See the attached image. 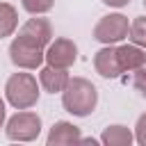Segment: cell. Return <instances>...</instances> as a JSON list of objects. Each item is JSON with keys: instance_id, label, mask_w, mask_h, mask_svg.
<instances>
[{"instance_id": "18", "label": "cell", "mask_w": 146, "mask_h": 146, "mask_svg": "<svg viewBox=\"0 0 146 146\" xmlns=\"http://www.w3.org/2000/svg\"><path fill=\"white\" fill-rule=\"evenodd\" d=\"M103 5H107V7H125V5H130V0H100Z\"/></svg>"}, {"instance_id": "6", "label": "cell", "mask_w": 146, "mask_h": 146, "mask_svg": "<svg viewBox=\"0 0 146 146\" xmlns=\"http://www.w3.org/2000/svg\"><path fill=\"white\" fill-rule=\"evenodd\" d=\"M78 59V46L66 39V36H57L48 43L46 48V62L50 66H57V68H71Z\"/></svg>"}, {"instance_id": "11", "label": "cell", "mask_w": 146, "mask_h": 146, "mask_svg": "<svg viewBox=\"0 0 146 146\" xmlns=\"http://www.w3.org/2000/svg\"><path fill=\"white\" fill-rule=\"evenodd\" d=\"M116 55H119V64L125 71H137L141 66H146V50L137 43H125V46H116Z\"/></svg>"}, {"instance_id": "3", "label": "cell", "mask_w": 146, "mask_h": 146, "mask_svg": "<svg viewBox=\"0 0 146 146\" xmlns=\"http://www.w3.org/2000/svg\"><path fill=\"white\" fill-rule=\"evenodd\" d=\"M9 59L14 66L25 68V71H36L41 68V64L46 62V48H41L39 43L16 34L14 41L9 43Z\"/></svg>"}, {"instance_id": "20", "label": "cell", "mask_w": 146, "mask_h": 146, "mask_svg": "<svg viewBox=\"0 0 146 146\" xmlns=\"http://www.w3.org/2000/svg\"><path fill=\"white\" fill-rule=\"evenodd\" d=\"M144 7H146V0H144Z\"/></svg>"}, {"instance_id": "4", "label": "cell", "mask_w": 146, "mask_h": 146, "mask_svg": "<svg viewBox=\"0 0 146 146\" xmlns=\"http://www.w3.org/2000/svg\"><path fill=\"white\" fill-rule=\"evenodd\" d=\"M5 135L11 141H34L41 135V116L36 112L21 110L7 121Z\"/></svg>"}, {"instance_id": "5", "label": "cell", "mask_w": 146, "mask_h": 146, "mask_svg": "<svg viewBox=\"0 0 146 146\" xmlns=\"http://www.w3.org/2000/svg\"><path fill=\"white\" fill-rule=\"evenodd\" d=\"M128 32H130V23H128V16L123 14H107L94 25V39L105 46H114L123 41Z\"/></svg>"}, {"instance_id": "12", "label": "cell", "mask_w": 146, "mask_h": 146, "mask_svg": "<svg viewBox=\"0 0 146 146\" xmlns=\"http://www.w3.org/2000/svg\"><path fill=\"white\" fill-rule=\"evenodd\" d=\"M132 141H135V135L130 132V128L119 125V123L107 125L100 135V144H105V146H130Z\"/></svg>"}, {"instance_id": "2", "label": "cell", "mask_w": 146, "mask_h": 146, "mask_svg": "<svg viewBox=\"0 0 146 146\" xmlns=\"http://www.w3.org/2000/svg\"><path fill=\"white\" fill-rule=\"evenodd\" d=\"M39 87L32 73H11L5 84V98L16 110H30L39 103Z\"/></svg>"}, {"instance_id": "19", "label": "cell", "mask_w": 146, "mask_h": 146, "mask_svg": "<svg viewBox=\"0 0 146 146\" xmlns=\"http://www.w3.org/2000/svg\"><path fill=\"white\" fill-rule=\"evenodd\" d=\"M5 119H7V110H5V100L0 98V128L5 125Z\"/></svg>"}, {"instance_id": "1", "label": "cell", "mask_w": 146, "mask_h": 146, "mask_svg": "<svg viewBox=\"0 0 146 146\" xmlns=\"http://www.w3.org/2000/svg\"><path fill=\"white\" fill-rule=\"evenodd\" d=\"M62 105L73 116H89L98 105V89L87 78H71L62 91Z\"/></svg>"}, {"instance_id": "13", "label": "cell", "mask_w": 146, "mask_h": 146, "mask_svg": "<svg viewBox=\"0 0 146 146\" xmlns=\"http://www.w3.org/2000/svg\"><path fill=\"white\" fill-rule=\"evenodd\" d=\"M18 27V11L9 2H0V39L11 36Z\"/></svg>"}, {"instance_id": "9", "label": "cell", "mask_w": 146, "mask_h": 146, "mask_svg": "<svg viewBox=\"0 0 146 146\" xmlns=\"http://www.w3.org/2000/svg\"><path fill=\"white\" fill-rule=\"evenodd\" d=\"M68 68H57V66H41L39 71V84L48 94H62L68 84Z\"/></svg>"}, {"instance_id": "7", "label": "cell", "mask_w": 146, "mask_h": 146, "mask_svg": "<svg viewBox=\"0 0 146 146\" xmlns=\"http://www.w3.org/2000/svg\"><path fill=\"white\" fill-rule=\"evenodd\" d=\"M18 34L25 36V39H30V41H34V43H39L41 48H48V43L52 41V25H50L48 18L34 16V18H27L21 25Z\"/></svg>"}, {"instance_id": "8", "label": "cell", "mask_w": 146, "mask_h": 146, "mask_svg": "<svg viewBox=\"0 0 146 146\" xmlns=\"http://www.w3.org/2000/svg\"><path fill=\"white\" fill-rule=\"evenodd\" d=\"M94 68L100 78H119L123 73L121 64H119V55H116V46H105L94 55Z\"/></svg>"}, {"instance_id": "17", "label": "cell", "mask_w": 146, "mask_h": 146, "mask_svg": "<svg viewBox=\"0 0 146 146\" xmlns=\"http://www.w3.org/2000/svg\"><path fill=\"white\" fill-rule=\"evenodd\" d=\"M132 87L146 98V66H141V68H137L135 71V80H132Z\"/></svg>"}, {"instance_id": "14", "label": "cell", "mask_w": 146, "mask_h": 146, "mask_svg": "<svg viewBox=\"0 0 146 146\" xmlns=\"http://www.w3.org/2000/svg\"><path fill=\"white\" fill-rule=\"evenodd\" d=\"M130 41L141 46L146 50V16H137L132 23H130V32H128Z\"/></svg>"}, {"instance_id": "16", "label": "cell", "mask_w": 146, "mask_h": 146, "mask_svg": "<svg viewBox=\"0 0 146 146\" xmlns=\"http://www.w3.org/2000/svg\"><path fill=\"white\" fill-rule=\"evenodd\" d=\"M135 141L137 144H141V146H146V112L137 119V123H135Z\"/></svg>"}, {"instance_id": "10", "label": "cell", "mask_w": 146, "mask_h": 146, "mask_svg": "<svg viewBox=\"0 0 146 146\" xmlns=\"http://www.w3.org/2000/svg\"><path fill=\"white\" fill-rule=\"evenodd\" d=\"M80 128L68 123V121H57L52 123L48 137H46V144L48 146H62V144H78L80 141Z\"/></svg>"}, {"instance_id": "15", "label": "cell", "mask_w": 146, "mask_h": 146, "mask_svg": "<svg viewBox=\"0 0 146 146\" xmlns=\"http://www.w3.org/2000/svg\"><path fill=\"white\" fill-rule=\"evenodd\" d=\"M23 9L32 16H41V14H48L52 7H55V0H21Z\"/></svg>"}]
</instances>
